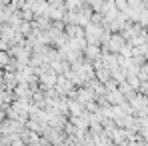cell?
<instances>
[{"instance_id":"6da1fadb","label":"cell","mask_w":148,"mask_h":146,"mask_svg":"<svg viewBox=\"0 0 148 146\" xmlns=\"http://www.w3.org/2000/svg\"><path fill=\"white\" fill-rule=\"evenodd\" d=\"M4 62H8V56L4 52H0V64H4Z\"/></svg>"}]
</instances>
